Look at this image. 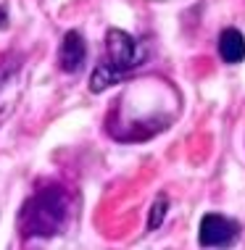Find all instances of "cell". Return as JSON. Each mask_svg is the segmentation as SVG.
Wrapping results in <instances>:
<instances>
[{
  "label": "cell",
  "instance_id": "1",
  "mask_svg": "<svg viewBox=\"0 0 245 250\" xmlns=\"http://www.w3.org/2000/svg\"><path fill=\"white\" fill-rule=\"evenodd\" d=\"M66 213H69V198H66L64 187L50 185L24 203L22 213H19V227H22L24 237H53L64 227Z\"/></svg>",
  "mask_w": 245,
  "mask_h": 250
},
{
  "label": "cell",
  "instance_id": "2",
  "mask_svg": "<svg viewBox=\"0 0 245 250\" xmlns=\"http://www.w3.org/2000/svg\"><path fill=\"white\" fill-rule=\"evenodd\" d=\"M106 56H108V63H111L119 74H127V71L137 69V66L142 63L145 53H142L137 40H134L132 35H127L124 29H108Z\"/></svg>",
  "mask_w": 245,
  "mask_h": 250
},
{
  "label": "cell",
  "instance_id": "3",
  "mask_svg": "<svg viewBox=\"0 0 245 250\" xmlns=\"http://www.w3.org/2000/svg\"><path fill=\"white\" fill-rule=\"evenodd\" d=\"M240 224L235 219H227L222 213H206L200 219L198 240L203 248H224L240 237Z\"/></svg>",
  "mask_w": 245,
  "mask_h": 250
},
{
  "label": "cell",
  "instance_id": "4",
  "mask_svg": "<svg viewBox=\"0 0 245 250\" xmlns=\"http://www.w3.org/2000/svg\"><path fill=\"white\" fill-rule=\"evenodd\" d=\"M85 40H82L79 32H66L64 40H61V48H58V66L64 71H79L82 63H85Z\"/></svg>",
  "mask_w": 245,
  "mask_h": 250
},
{
  "label": "cell",
  "instance_id": "5",
  "mask_svg": "<svg viewBox=\"0 0 245 250\" xmlns=\"http://www.w3.org/2000/svg\"><path fill=\"white\" fill-rule=\"evenodd\" d=\"M219 56L224 63H240L245 58V37L232 26L219 35Z\"/></svg>",
  "mask_w": 245,
  "mask_h": 250
},
{
  "label": "cell",
  "instance_id": "6",
  "mask_svg": "<svg viewBox=\"0 0 245 250\" xmlns=\"http://www.w3.org/2000/svg\"><path fill=\"white\" fill-rule=\"evenodd\" d=\"M119 79H121V74L113 69L108 61H103V63L95 66V71H92V77H90V90H92V92H103L106 87L116 84Z\"/></svg>",
  "mask_w": 245,
  "mask_h": 250
},
{
  "label": "cell",
  "instance_id": "7",
  "mask_svg": "<svg viewBox=\"0 0 245 250\" xmlns=\"http://www.w3.org/2000/svg\"><path fill=\"white\" fill-rule=\"evenodd\" d=\"M166 208H169V200H166V195H158V198L153 200V206H151V213H148V229H158L163 224V216H166Z\"/></svg>",
  "mask_w": 245,
  "mask_h": 250
}]
</instances>
